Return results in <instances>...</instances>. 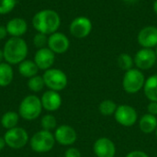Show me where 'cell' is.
I'll return each mask as SVG.
<instances>
[{"label": "cell", "mask_w": 157, "mask_h": 157, "mask_svg": "<svg viewBox=\"0 0 157 157\" xmlns=\"http://www.w3.org/2000/svg\"><path fill=\"white\" fill-rule=\"evenodd\" d=\"M32 26L37 32L51 35L58 30L61 26L60 15L52 9H42L32 17Z\"/></svg>", "instance_id": "cell-1"}, {"label": "cell", "mask_w": 157, "mask_h": 157, "mask_svg": "<svg viewBox=\"0 0 157 157\" xmlns=\"http://www.w3.org/2000/svg\"><path fill=\"white\" fill-rule=\"evenodd\" d=\"M3 52L6 63L11 65H18L26 60L29 53V47L26 40L21 37H11L5 43Z\"/></svg>", "instance_id": "cell-2"}, {"label": "cell", "mask_w": 157, "mask_h": 157, "mask_svg": "<svg viewBox=\"0 0 157 157\" xmlns=\"http://www.w3.org/2000/svg\"><path fill=\"white\" fill-rule=\"evenodd\" d=\"M42 109L40 98L36 95H28L21 100L17 113L21 119L32 121L40 116Z\"/></svg>", "instance_id": "cell-3"}, {"label": "cell", "mask_w": 157, "mask_h": 157, "mask_svg": "<svg viewBox=\"0 0 157 157\" xmlns=\"http://www.w3.org/2000/svg\"><path fill=\"white\" fill-rule=\"evenodd\" d=\"M56 144L54 135L52 132L40 130L35 132L29 139V146L31 150L38 154H45L51 152Z\"/></svg>", "instance_id": "cell-4"}, {"label": "cell", "mask_w": 157, "mask_h": 157, "mask_svg": "<svg viewBox=\"0 0 157 157\" xmlns=\"http://www.w3.org/2000/svg\"><path fill=\"white\" fill-rule=\"evenodd\" d=\"M145 80L146 78L143 71L138 68H132L124 73L122 78V88L127 94H137L144 89Z\"/></svg>", "instance_id": "cell-5"}, {"label": "cell", "mask_w": 157, "mask_h": 157, "mask_svg": "<svg viewBox=\"0 0 157 157\" xmlns=\"http://www.w3.org/2000/svg\"><path fill=\"white\" fill-rule=\"evenodd\" d=\"M43 80L45 86L50 90L60 92L63 90L68 84L66 74L58 68H50L43 73Z\"/></svg>", "instance_id": "cell-6"}, {"label": "cell", "mask_w": 157, "mask_h": 157, "mask_svg": "<svg viewBox=\"0 0 157 157\" xmlns=\"http://www.w3.org/2000/svg\"><path fill=\"white\" fill-rule=\"evenodd\" d=\"M4 139L6 146L14 150H18L25 147L29 142L28 132L24 128L17 126L7 130L4 134Z\"/></svg>", "instance_id": "cell-7"}, {"label": "cell", "mask_w": 157, "mask_h": 157, "mask_svg": "<svg viewBox=\"0 0 157 157\" xmlns=\"http://www.w3.org/2000/svg\"><path fill=\"white\" fill-rule=\"evenodd\" d=\"M114 119L118 124L123 127H132L138 122V112L131 105L121 104L118 105L116 112L114 114Z\"/></svg>", "instance_id": "cell-8"}, {"label": "cell", "mask_w": 157, "mask_h": 157, "mask_svg": "<svg viewBox=\"0 0 157 157\" xmlns=\"http://www.w3.org/2000/svg\"><path fill=\"white\" fill-rule=\"evenodd\" d=\"M134 65L141 71H146L155 66L156 63V54L153 49L142 48L133 57Z\"/></svg>", "instance_id": "cell-9"}, {"label": "cell", "mask_w": 157, "mask_h": 157, "mask_svg": "<svg viewBox=\"0 0 157 157\" xmlns=\"http://www.w3.org/2000/svg\"><path fill=\"white\" fill-rule=\"evenodd\" d=\"M54 138L57 144L62 146H72L77 141V132L70 125L63 124L58 126L54 131Z\"/></svg>", "instance_id": "cell-10"}, {"label": "cell", "mask_w": 157, "mask_h": 157, "mask_svg": "<svg viewBox=\"0 0 157 157\" xmlns=\"http://www.w3.org/2000/svg\"><path fill=\"white\" fill-rule=\"evenodd\" d=\"M92 22L86 17H77L70 24L69 30L72 36L76 39L86 38L92 31Z\"/></svg>", "instance_id": "cell-11"}, {"label": "cell", "mask_w": 157, "mask_h": 157, "mask_svg": "<svg viewBox=\"0 0 157 157\" xmlns=\"http://www.w3.org/2000/svg\"><path fill=\"white\" fill-rule=\"evenodd\" d=\"M93 153L97 157H115L117 148L111 139L100 137L93 144Z\"/></svg>", "instance_id": "cell-12"}, {"label": "cell", "mask_w": 157, "mask_h": 157, "mask_svg": "<svg viewBox=\"0 0 157 157\" xmlns=\"http://www.w3.org/2000/svg\"><path fill=\"white\" fill-rule=\"evenodd\" d=\"M47 47L55 54H63L68 51L70 40L65 34L56 31L48 36Z\"/></svg>", "instance_id": "cell-13"}, {"label": "cell", "mask_w": 157, "mask_h": 157, "mask_svg": "<svg viewBox=\"0 0 157 157\" xmlns=\"http://www.w3.org/2000/svg\"><path fill=\"white\" fill-rule=\"evenodd\" d=\"M33 61L35 62L39 70L46 71L50 68H52V65L55 62V53L48 47L38 49L34 55Z\"/></svg>", "instance_id": "cell-14"}, {"label": "cell", "mask_w": 157, "mask_h": 157, "mask_svg": "<svg viewBox=\"0 0 157 157\" xmlns=\"http://www.w3.org/2000/svg\"><path fill=\"white\" fill-rule=\"evenodd\" d=\"M40 101L43 109L49 112H54L58 110L63 103L62 96L60 95V93L50 89L42 94Z\"/></svg>", "instance_id": "cell-15"}, {"label": "cell", "mask_w": 157, "mask_h": 157, "mask_svg": "<svg viewBox=\"0 0 157 157\" xmlns=\"http://www.w3.org/2000/svg\"><path fill=\"white\" fill-rule=\"evenodd\" d=\"M138 43L143 48L153 49L157 46V27L147 26L142 29L137 37Z\"/></svg>", "instance_id": "cell-16"}, {"label": "cell", "mask_w": 157, "mask_h": 157, "mask_svg": "<svg viewBox=\"0 0 157 157\" xmlns=\"http://www.w3.org/2000/svg\"><path fill=\"white\" fill-rule=\"evenodd\" d=\"M7 34L11 37H21L28 30V23L24 18H11L6 25Z\"/></svg>", "instance_id": "cell-17"}, {"label": "cell", "mask_w": 157, "mask_h": 157, "mask_svg": "<svg viewBox=\"0 0 157 157\" xmlns=\"http://www.w3.org/2000/svg\"><path fill=\"white\" fill-rule=\"evenodd\" d=\"M138 126L140 131L144 134H150L155 132L157 127V117L149 113L144 114L138 120Z\"/></svg>", "instance_id": "cell-18"}, {"label": "cell", "mask_w": 157, "mask_h": 157, "mask_svg": "<svg viewBox=\"0 0 157 157\" xmlns=\"http://www.w3.org/2000/svg\"><path fill=\"white\" fill-rule=\"evenodd\" d=\"M143 90L145 98L149 101L157 102V73L146 78Z\"/></svg>", "instance_id": "cell-19"}, {"label": "cell", "mask_w": 157, "mask_h": 157, "mask_svg": "<svg viewBox=\"0 0 157 157\" xmlns=\"http://www.w3.org/2000/svg\"><path fill=\"white\" fill-rule=\"evenodd\" d=\"M17 70L20 75L28 79L32 76L37 75L39 72V68L36 65L35 62L32 60H28V59L24 60L18 64Z\"/></svg>", "instance_id": "cell-20"}, {"label": "cell", "mask_w": 157, "mask_h": 157, "mask_svg": "<svg viewBox=\"0 0 157 157\" xmlns=\"http://www.w3.org/2000/svg\"><path fill=\"white\" fill-rule=\"evenodd\" d=\"M14 79V71L12 65L7 63H0V87L8 86Z\"/></svg>", "instance_id": "cell-21"}, {"label": "cell", "mask_w": 157, "mask_h": 157, "mask_svg": "<svg viewBox=\"0 0 157 157\" xmlns=\"http://www.w3.org/2000/svg\"><path fill=\"white\" fill-rule=\"evenodd\" d=\"M19 118H20V116L17 112L13 111V110H9V111L5 112L2 115L0 123L2 125V127L7 131V130L13 129V128L17 126Z\"/></svg>", "instance_id": "cell-22"}, {"label": "cell", "mask_w": 157, "mask_h": 157, "mask_svg": "<svg viewBox=\"0 0 157 157\" xmlns=\"http://www.w3.org/2000/svg\"><path fill=\"white\" fill-rule=\"evenodd\" d=\"M118 108V105L116 104L115 101L112 99H104L102 100L99 105H98V111L100 112L101 115L105 117H109V116H114L116 109Z\"/></svg>", "instance_id": "cell-23"}, {"label": "cell", "mask_w": 157, "mask_h": 157, "mask_svg": "<svg viewBox=\"0 0 157 157\" xmlns=\"http://www.w3.org/2000/svg\"><path fill=\"white\" fill-rule=\"evenodd\" d=\"M27 86H28L29 89L33 93H39V92L42 91V89L45 86L42 75H37L35 76L29 78V80L27 82Z\"/></svg>", "instance_id": "cell-24"}, {"label": "cell", "mask_w": 157, "mask_h": 157, "mask_svg": "<svg viewBox=\"0 0 157 157\" xmlns=\"http://www.w3.org/2000/svg\"><path fill=\"white\" fill-rule=\"evenodd\" d=\"M40 126L42 128L41 130H45L49 132L55 131V129L58 127L56 117L51 113L43 115L42 118L40 119Z\"/></svg>", "instance_id": "cell-25"}, {"label": "cell", "mask_w": 157, "mask_h": 157, "mask_svg": "<svg viewBox=\"0 0 157 157\" xmlns=\"http://www.w3.org/2000/svg\"><path fill=\"white\" fill-rule=\"evenodd\" d=\"M117 63H118V66L121 70L126 72V71H129V70L133 68L134 60H133V58L130 54H128V53H121L118 57Z\"/></svg>", "instance_id": "cell-26"}, {"label": "cell", "mask_w": 157, "mask_h": 157, "mask_svg": "<svg viewBox=\"0 0 157 157\" xmlns=\"http://www.w3.org/2000/svg\"><path fill=\"white\" fill-rule=\"evenodd\" d=\"M17 0H0V15H6L14 10Z\"/></svg>", "instance_id": "cell-27"}, {"label": "cell", "mask_w": 157, "mask_h": 157, "mask_svg": "<svg viewBox=\"0 0 157 157\" xmlns=\"http://www.w3.org/2000/svg\"><path fill=\"white\" fill-rule=\"evenodd\" d=\"M33 45L38 48V49H41L47 46L48 43V35H45L43 33L40 32H37L34 37H33Z\"/></svg>", "instance_id": "cell-28"}, {"label": "cell", "mask_w": 157, "mask_h": 157, "mask_svg": "<svg viewBox=\"0 0 157 157\" xmlns=\"http://www.w3.org/2000/svg\"><path fill=\"white\" fill-rule=\"evenodd\" d=\"M64 157H82V155L79 149L70 146L65 150Z\"/></svg>", "instance_id": "cell-29"}, {"label": "cell", "mask_w": 157, "mask_h": 157, "mask_svg": "<svg viewBox=\"0 0 157 157\" xmlns=\"http://www.w3.org/2000/svg\"><path fill=\"white\" fill-rule=\"evenodd\" d=\"M147 113L156 116L157 117V102L156 101H149L147 105Z\"/></svg>", "instance_id": "cell-30"}, {"label": "cell", "mask_w": 157, "mask_h": 157, "mask_svg": "<svg viewBox=\"0 0 157 157\" xmlns=\"http://www.w3.org/2000/svg\"><path fill=\"white\" fill-rule=\"evenodd\" d=\"M125 157H150L145 152L142 150H133L128 153Z\"/></svg>", "instance_id": "cell-31"}, {"label": "cell", "mask_w": 157, "mask_h": 157, "mask_svg": "<svg viewBox=\"0 0 157 157\" xmlns=\"http://www.w3.org/2000/svg\"><path fill=\"white\" fill-rule=\"evenodd\" d=\"M6 35H7V30H6V26L0 25V40H4L6 37Z\"/></svg>", "instance_id": "cell-32"}, {"label": "cell", "mask_w": 157, "mask_h": 157, "mask_svg": "<svg viewBox=\"0 0 157 157\" xmlns=\"http://www.w3.org/2000/svg\"><path fill=\"white\" fill-rule=\"evenodd\" d=\"M6 142H5V139L4 137H0V152L6 147Z\"/></svg>", "instance_id": "cell-33"}, {"label": "cell", "mask_w": 157, "mask_h": 157, "mask_svg": "<svg viewBox=\"0 0 157 157\" xmlns=\"http://www.w3.org/2000/svg\"><path fill=\"white\" fill-rule=\"evenodd\" d=\"M4 60V52H3V49H0V63H3Z\"/></svg>", "instance_id": "cell-34"}, {"label": "cell", "mask_w": 157, "mask_h": 157, "mask_svg": "<svg viewBox=\"0 0 157 157\" xmlns=\"http://www.w3.org/2000/svg\"><path fill=\"white\" fill-rule=\"evenodd\" d=\"M153 8H154V11H155V14L157 15V0H155V1L154 2Z\"/></svg>", "instance_id": "cell-35"}, {"label": "cell", "mask_w": 157, "mask_h": 157, "mask_svg": "<svg viewBox=\"0 0 157 157\" xmlns=\"http://www.w3.org/2000/svg\"><path fill=\"white\" fill-rule=\"evenodd\" d=\"M123 1H125V2H127V3H133V2H135L136 0H123Z\"/></svg>", "instance_id": "cell-36"}, {"label": "cell", "mask_w": 157, "mask_h": 157, "mask_svg": "<svg viewBox=\"0 0 157 157\" xmlns=\"http://www.w3.org/2000/svg\"><path fill=\"white\" fill-rule=\"evenodd\" d=\"M155 54H156V59H157V46L155 47Z\"/></svg>", "instance_id": "cell-37"}, {"label": "cell", "mask_w": 157, "mask_h": 157, "mask_svg": "<svg viewBox=\"0 0 157 157\" xmlns=\"http://www.w3.org/2000/svg\"><path fill=\"white\" fill-rule=\"evenodd\" d=\"M155 136H156V138H157V127H156V130H155Z\"/></svg>", "instance_id": "cell-38"}]
</instances>
